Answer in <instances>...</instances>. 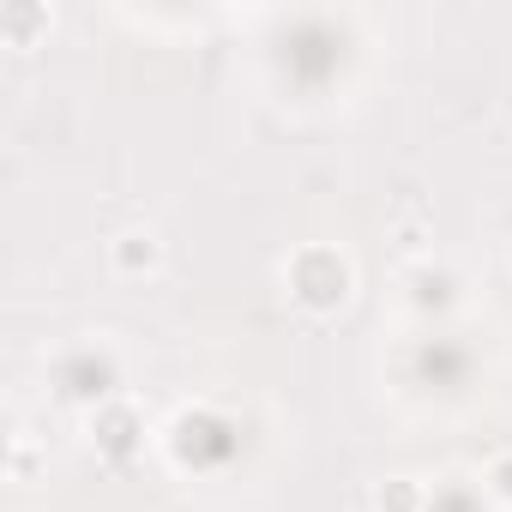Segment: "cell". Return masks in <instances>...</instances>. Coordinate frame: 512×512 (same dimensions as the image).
I'll return each mask as SVG.
<instances>
[{"instance_id": "obj_2", "label": "cell", "mask_w": 512, "mask_h": 512, "mask_svg": "<svg viewBox=\"0 0 512 512\" xmlns=\"http://www.w3.org/2000/svg\"><path fill=\"white\" fill-rule=\"evenodd\" d=\"M488 488H494L500 500H512V458H500V464L488 470Z\"/></svg>"}, {"instance_id": "obj_1", "label": "cell", "mask_w": 512, "mask_h": 512, "mask_svg": "<svg viewBox=\"0 0 512 512\" xmlns=\"http://www.w3.org/2000/svg\"><path fill=\"white\" fill-rule=\"evenodd\" d=\"M115 266H121V272H151V266H157V241H151V235H121Z\"/></svg>"}]
</instances>
